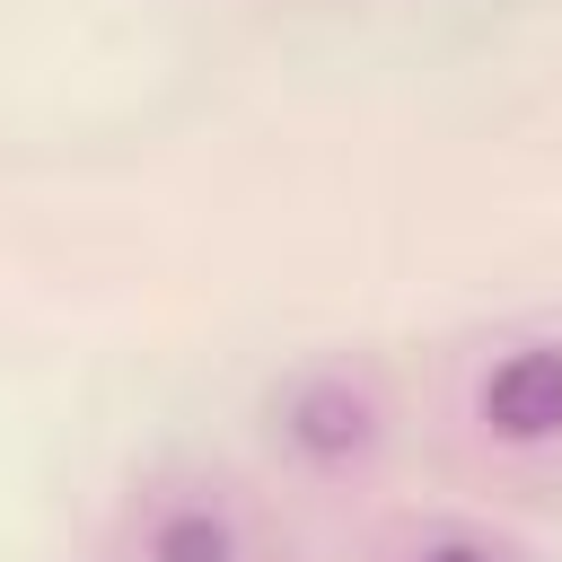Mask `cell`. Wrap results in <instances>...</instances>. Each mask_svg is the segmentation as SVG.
Segmentation results:
<instances>
[{
	"instance_id": "2",
	"label": "cell",
	"mask_w": 562,
	"mask_h": 562,
	"mask_svg": "<svg viewBox=\"0 0 562 562\" xmlns=\"http://www.w3.org/2000/svg\"><path fill=\"white\" fill-rule=\"evenodd\" d=\"M290 430H299L307 448H325V457H334V448H360V430H369V422H360V395L325 378V386H307V395H299V422H290Z\"/></svg>"
},
{
	"instance_id": "4",
	"label": "cell",
	"mask_w": 562,
	"mask_h": 562,
	"mask_svg": "<svg viewBox=\"0 0 562 562\" xmlns=\"http://www.w3.org/2000/svg\"><path fill=\"white\" fill-rule=\"evenodd\" d=\"M422 562H492V553H483V544H430Z\"/></svg>"
},
{
	"instance_id": "3",
	"label": "cell",
	"mask_w": 562,
	"mask_h": 562,
	"mask_svg": "<svg viewBox=\"0 0 562 562\" xmlns=\"http://www.w3.org/2000/svg\"><path fill=\"white\" fill-rule=\"evenodd\" d=\"M149 562H237V544H228V527L211 509H176V518H158Z\"/></svg>"
},
{
	"instance_id": "1",
	"label": "cell",
	"mask_w": 562,
	"mask_h": 562,
	"mask_svg": "<svg viewBox=\"0 0 562 562\" xmlns=\"http://www.w3.org/2000/svg\"><path fill=\"white\" fill-rule=\"evenodd\" d=\"M483 422L501 439H553L562 430V342H527L483 378Z\"/></svg>"
}]
</instances>
